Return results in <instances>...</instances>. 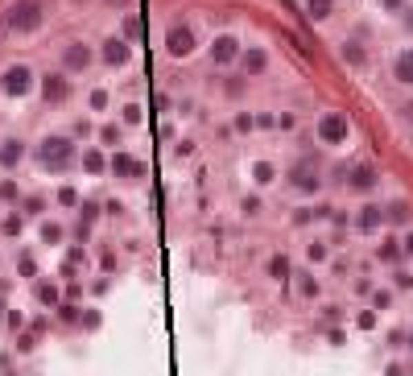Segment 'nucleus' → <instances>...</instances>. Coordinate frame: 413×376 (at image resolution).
Returning a JSON list of instances; mask_svg holds the SVG:
<instances>
[{
	"mask_svg": "<svg viewBox=\"0 0 413 376\" xmlns=\"http://www.w3.org/2000/svg\"><path fill=\"white\" fill-rule=\"evenodd\" d=\"M41 25V4L37 0H17V4H8V12H4V29L8 33H29V29H37Z\"/></svg>",
	"mask_w": 413,
	"mask_h": 376,
	"instance_id": "1",
	"label": "nucleus"
},
{
	"mask_svg": "<svg viewBox=\"0 0 413 376\" xmlns=\"http://www.w3.org/2000/svg\"><path fill=\"white\" fill-rule=\"evenodd\" d=\"M70 157H74V145H70L66 137H50V141L41 145V166H50V170H62Z\"/></svg>",
	"mask_w": 413,
	"mask_h": 376,
	"instance_id": "2",
	"label": "nucleus"
},
{
	"mask_svg": "<svg viewBox=\"0 0 413 376\" xmlns=\"http://www.w3.org/2000/svg\"><path fill=\"white\" fill-rule=\"evenodd\" d=\"M319 137H323L327 145L347 141V116H343V112H327V116L319 120Z\"/></svg>",
	"mask_w": 413,
	"mask_h": 376,
	"instance_id": "3",
	"label": "nucleus"
},
{
	"mask_svg": "<svg viewBox=\"0 0 413 376\" xmlns=\"http://www.w3.org/2000/svg\"><path fill=\"white\" fill-rule=\"evenodd\" d=\"M165 50H170L174 58H186V54L194 50V33H190L186 25H174V29H170V37H165Z\"/></svg>",
	"mask_w": 413,
	"mask_h": 376,
	"instance_id": "4",
	"label": "nucleus"
},
{
	"mask_svg": "<svg viewBox=\"0 0 413 376\" xmlns=\"http://www.w3.org/2000/svg\"><path fill=\"white\" fill-rule=\"evenodd\" d=\"M29 79H33L29 66H8V70H4V91H8V95H25V91H29Z\"/></svg>",
	"mask_w": 413,
	"mask_h": 376,
	"instance_id": "5",
	"label": "nucleus"
},
{
	"mask_svg": "<svg viewBox=\"0 0 413 376\" xmlns=\"http://www.w3.org/2000/svg\"><path fill=\"white\" fill-rule=\"evenodd\" d=\"M290 182H294L298 190H319V182H323V178H319V170H314L310 161H298V166H294V174H290Z\"/></svg>",
	"mask_w": 413,
	"mask_h": 376,
	"instance_id": "6",
	"label": "nucleus"
},
{
	"mask_svg": "<svg viewBox=\"0 0 413 376\" xmlns=\"http://www.w3.org/2000/svg\"><path fill=\"white\" fill-rule=\"evenodd\" d=\"M41 95H46L50 103H62V99L70 95V83H66L62 75H46V83H41Z\"/></svg>",
	"mask_w": 413,
	"mask_h": 376,
	"instance_id": "7",
	"label": "nucleus"
},
{
	"mask_svg": "<svg viewBox=\"0 0 413 376\" xmlns=\"http://www.w3.org/2000/svg\"><path fill=\"white\" fill-rule=\"evenodd\" d=\"M393 79L405 83V87H413V50H401V54H397V62H393Z\"/></svg>",
	"mask_w": 413,
	"mask_h": 376,
	"instance_id": "8",
	"label": "nucleus"
},
{
	"mask_svg": "<svg viewBox=\"0 0 413 376\" xmlns=\"http://www.w3.org/2000/svg\"><path fill=\"white\" fill-rule=\"evenodd\" d=\"M232 58H236V37H228V33L215 37V46H211V62L223 66V62H232Z\"/></svg>",
	"mask_w": 413,
	"mask_h": 376,
	"instance_id": "9",
	"label": "nucleus"
},
{
	"mask_svg": "<svg viewBox=\"0 0 413 376\" xmlns=\"http://www.w3.org/2000/svg\"><path fill=\"white\" fill-rule=\"evenodd\" d=\"M62 58H66V66H70V70H83V66L91 62V50H87V46H79V41H70Z\"/></svg>",
	"mask_w": 413,
	"mask_h": 376,
	"instance_id": "10",
	"label": "nucleus"
},
{
	"mask_svg": "<svg viewBox=\"0 0 413 376\" xmlns=\"http://www.w3.org/2000/svg\"><path fill=\"white\" fill-rule=\"evenodd\" d=\"M112 174H124V178H137V174H141V161H132L128 153H116V157H112Z\"/></svg>",
	"mask_w": 413,
	"mask_h": 376,
	"instance_id": "11",
	"label": "nucleus"
},
{
	"mask_svg": "<svg viewBox=\"0 0 413 376\" xmlns=\"http://www.w3.org/2000/svg\"><path fill=\"white\" fill-rule=\"evenodd\" d=\"M352 186H356V190H372V186H376V170H372V166L352 170Z\"/></svg>",
	"mask_w": 413,
	"mask_h": 376,
	"instance_id": "12",
	"label": "nucleus"
},
{
	"mask_svg": "<svg viewBox=\"0 0 413 376\" xmlns=\"http://www.w3.org/2000/svg\"><path fill=\"white\" fill-rule=\"evenodd\" d=\"M124 58H128V46H124V41H116V37H112V41H108V46H103V62H112V66H120V62H124Z\"/></svg>",
	"mask_w": 413,
	"mask_h": 376,
	"instance_id": "13",
	"label": "nucleus"
},
{
	"mask_svg": "<svg viewBox=\"0 0 413 376\" xmlns=\"http://www.w3.org/2000/svg\"><path fill=\"white\" fill-rule=\"evenodd\" d=\"M244 66H248V75H261V70H265V66H269V54H265V50H256V46H252V50H248V54H244Z\"/></svg>",
	"mask_w": 413,
	"mask_h": 376,
	"instance_id": "14",
	"label": "nucleus"
},
{
	"mask_svg": "<svg viewBox=\"0 0 413 376\" xmlns=\"http://www.w3.org/2000/svg\"><path fill=\"white\" fill-rule=\"evenodd\" d=\"M25 157V149H21V141H4V149H0V166H17Z\"/></svg>",
	"mask_w": 413,
	"mask_h": 376,
	"instance_id": "15",
	"label": "nucleus"
},
{
	"mask_svg": "<svg viewBox=\"0 0 413 376\" xmlns=\"http://www.w3.org/2000/svg\"><path fill=\"white\" fill-rule=\"evenodd\" d=\"M389 211H381V207H364V215H360V228L364 232H372V228H381V219H385Z\"/></svg>",
	"mask_w": 413,
	"mask_h": 376,
	"instance_id": "16",
	"label": "nucleus"
},
{
	"mask_svg": "<svg viewBox=\"0 0 413 376\" xmlns=\"http://www.w3.org/2000/svg\"><path fill=\"white\" fill-rule=\"evenodd\" d=\"M269 277H273V281H285V277H290V261H285V257H273V261H269Z\"/></svg>",
	"mask_w": 413,
	"mask_h": 376,
	"instance_id": "17",
	"label": "nucleus"
},
{
	"mask_svg": "<svg viewBox=\"0 0 413 376\" xmlns=\"http://www.w3.org/2000/svg\"><path fill=\"white\" fill-rule=\"evenodd\" d=\"M306 8H310L314 21H327V17H331V0H306Z\"/></svg>",
	"mask_w": 413,
	"mask_h": 376,
	"instance_id": "18",
	"label": "nucleus"
},
{
	"mask_svg": "<svg viewBox=\"0 0 413 376\" xmlns=\"http://www.w3.org/2000/svg\"><path fill=\"white\" fill-rule=\"evenodd\" d=\"M343 58H347L352 66H364V50H360L356 41H343Z\"/></svg>",
	"mask_w": 413,
	"mask_h": 376,
	"instance_id": "19",
	"label": "nucleus"
},
{
	"mask_svg": "<svg viewBox=\"0 0 413 376\" xmlns=\"http://www.w3.org/2000/svg\"><path fill=\"white\" fill-rule=\"evenodd\" d=\"M389 219H393V224H405V219H410V207H405V203H393V207H389Z\"/></svg>",
	"mask_w": 413,
	"mask_h": 376,
	"instance_id": "20",
	"label": "nucleus"
},
{
	"mask_svg": "<svg viewBox=\"0 0 413 376\" xmlns=\"http://www.w3.org/2000/svg\"><path fill=\"white\" fill-rule=\"evenodd\" d=\"M397 257H401L397 240H385V244H381V261H397Z\"/></svg>",
	"mask_w": 413,
	"mask_h": 376,
	"instance_id": "21",
	"label": "nucleus"
},
{
	"mask_svg": "<svg viewBox=\"0 0 413 376\" xmlns=\"http://www.w3.org/2000/svg\"><path fill=\"white\" fill-rule=\"evenodd\" d=\"M37 298H41L46 306H54V302H58V290H54V286H37Z\"/></svg>",
	"mask_w": 413,
	"mask_h": 376,
	"instance_id": "22",
	"label": "nucleus"
},
{
	"mask_svg": "<svg viewBox=\"0 0 413 376\" xmlns=\"http://www.w3.org/2000/svg\"><path fill=\"white\" fill-rule=\"evenodd\" d=\"M41 240H46V244H54V240H62V228H54V224H46V228H41Z\"/></svg>",
	"mask_w": 413,
	"mask_h": 376,
	"instance_id": "23",
	"label": "nucleus"
},
{
	"mask_svg": "<svg viewBox=\"0 0 413 376\" xmlns=\"http://www.w3.org/2000/svg\"><path fill=\"white\" fill-rule=\"evenodd\" d=\"M256 182H273V166L261 161V166H256Z\"/></svg>",
	"mask_w": 413,
	"mask_h": 376,
	"instance_id": "24",
	"label": "nucleus"
},
{
	"mask_svg": "<svg viewBox=\"0 0 413 376\" xmlns=\"http://www.w3.org/2000/svg\"><path fill=\"white\" fill-rule=\"evenodd\" d=\"M58 199H62V203H66V207H74V203H79V195H74V190H70V186H62V190H58Z\"/></svg>",
	"mask_w": 413,
	"mask_h": 376,
	"instance_id": "25",
	"label": "nucleus"
},
{
	"mask_svg": "<svg viewBox=\"0 0 413 376\" xmlns=\"http://www.w3.org/2000/svg\"><path fill=\"white\" fill-rule=\"evenodd\" d=\"M116 141H120V128L108 124V128H103V145H116Z\"/></svg>",
	"mask_w": 413,
	"mask_h": 376,
	"instance_id": "26",
	"label": "nucleus"
},
{
	"mask_svg": "<svg viewBox=\"0 0 413 376\" xmlns=\"http://www.w3.org/2000/svg\"><path fill=\"white\" fill-rule=\"evenodd\" d=\"M83 161H87V170H103V157H99V153H87Z\"/></svg>",
	"mask_w": 413,
	"mask_h": 376,
	"instance_id": "27",
	"label": "nucleus"
},
{
	"mask_svg": "<svg viewBox=\"0 0 413 376\" xmlns=\"http://www.w3.org/2000/svg\"><path fill=\"white\" fill-rule=\"evenodd\" d=\"M4 232H8V236H17V232H21V219H17V215H8V219H4Z\"/></svg>",
	"mask_w": 413,
	"mask_h": 376,
	"instance_id": "28",
	"label": "nucleus"
},
{
	"mask_svg": "<svg viewBox=\"0 0 413 376\" xmlns=\"http://www.w3.org/2000/svg\"><path fill=\"white\" fill-rule=\"evenodd\" d=\"M306 253H310V261H323V257H327V248H323V244H310Z\"/></svg>",
	"mask_w": 413,
	"mask_h": 376,
	"instance_id": "29",
	"label": "nucleus"
},
{
	"mask_svg": "<svg viewBox=\"0 0 413 376\" xmlns=\"http://www.w3.org/2000/svg\"><path fill=\"white\" fill-rule=\"evenodd\" d=\"M381 4H385V8H401L405 0H381Z\"/></svg>",
	"mask_w": 413,
	"mask_h": 376,
	"instance_id": "30",
	"label": "nucleus"
},
{
	"mask_svg": "<svg viewBox=\"0 0 413 376\" xmlns=\"http://www.w3.org/2000/svg\"><path fill=\"white\" fill-rule=\"evenodd\" d=\"M405 253H410V257H413V232H410V236H405Z\"/></svg>",
	"mask_w": 413,
	"mask_h": 376,
	"instance_id": "31",
	"label": "nucleus"
},
{
	"mask_svg": "<svg viewBox=\"0 0 413 376\" xmlns=\"http://www.w3.org/2000/svg\"><path fill=\"white\" fill-rule=\"evenodd\" d=\"M410 29H413V12H410Z\"/></svg>",
	"mask_w": 413,
	"mask_h": 376,
	"instance_id": "32",
	"label": "nucleus"
},
{
	"mask_svg": "<svg viewBox=\"0 0 413 376\" xmlns=\"http://www.w3.org/2000/svg\"><path fill=\"white\" fill-rule=\"evenodd\" d=\"M410 348H413V331H410Z\"/></svg>",
	"mask_w": 413,
	"mask_h": 376,
	"instance_id": "33",
	"label": "nucleus"
},
{
	"mask_svg": "<svg viewBox=\"0 0 413 376\" xmlns=\"http://www.w3.org/2000/svg\"><path fill=\"white\" fill-rule=\"evenodd\" d=\"M0 310H4V306H0Z\"/></svg>",
	"mask_w": 413,
	"mask_h": 376,
	"instance_id": "34",
	"label": "nucleus"
}]
</instances>
